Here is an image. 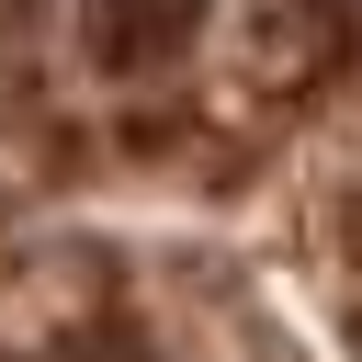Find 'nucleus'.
<instances>
[{
	"instance_id": "f257e3e1",
	"label": "nucleus",
	"mask_w": 362,
	"mask_h": 362,
	"mask_svg": "<svg viewBox=\"0 0 362 362\" xmlns=\"http://www.w3.org/2000/svg\"><path fill=\"white\" fill-rule=\"evenodd\" d=\"M215 0H102V23H90V45L113 57V68H147V57H170L192 23H204Z\"/></svg>"
}]
</instances>
